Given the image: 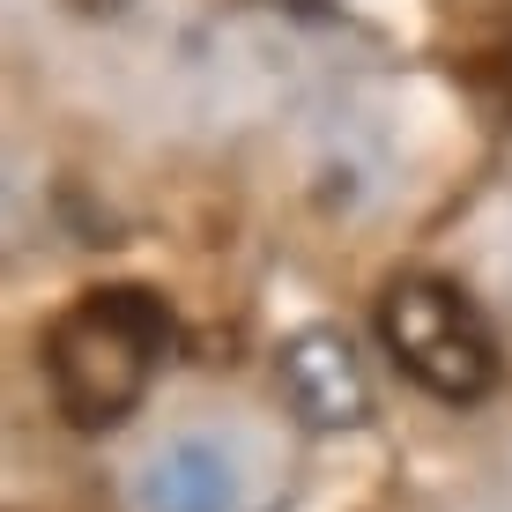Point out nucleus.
I'll use <instances>...</instances> for the list:
<instances>
[{
    "mask_svg": "<svg viewBox=\"0 0 512 512\" xmlns=\"http://www.w3.org/2000/svg\"><path fill=\"white\" fill-rule=\"evenodd\" d=\"M171 349H179V320L164 297L149 282H104L45 327V386L75 431H112L149 401Z\"/></svg>",
    "mask_w": 512,
    "mask_h": 512,
    "instance_id": "nucleus-1",
    "label": "nucleus"
},
{
    "mask_svg": "<svg viewBox=\"0 0 512 512\" xmlns=\"http://www.w3.org/2000/svg\"><path fill=\"white\" fill-rule=\"evenodd\" d=\"M379 342L386 357L409 372L431 401H453V409H475V401L498 394V334H490L483 305L446 275H401L386 282L379 297Z\"/></svg>",
    "mask_w": 512,
    "mask_h": 512,
    "instance_id": "nucleus-2",
    "label": "nucleus"
},
{
    "mask_svg": "<svg viewBox=\"0 0 512 512\" xmlns=\"http://www.w3.org/2000/svg\"><path fill=\"white\" fill-rule=\"evenodd\" d=\"M282 379H290L297 416L320 423V431L364 423V409H372V394H364V372H357V349H349L342 334H327V327L297 334V342L282 349Z\"/></svg>",
    "mask_w": 512,
    "mask_h": 512,
    "instance_id": "nucleus-3",
    "label": "nucleus"
},
{
    "mask_svg": "<svg viewBox=\"0 0 512 512\" xmlns=\"http://www.w3.org/2000/svg\"><path fill=\"white\" fill-rule=\"evenodd\" d=\"M134 505L141 512H231L238 505V475H231V461H223L216 446L186 438V446L156 453V461L141 468Z\"/></svg>",
    "mask_w": 512,
    "mask_h": 512,
    "instance_id": "nucleus-4",
    "label": "nucleus"
},
{
    "mask_svg": "<svg viewBox=\"0 0 512 512\" xmlns=\"http://www.w3.org/2000/svg\"><path fill=\"white\" fill-rule=\"evenodd\" d=\"M468 75H475V90H483V104L512 127V23L498 30L490 45H475V60H468Z\"/></svg>",
    "mask_w": 512,
    "mask_h": 512,
    "instance_id": "nucleus-5",
    "label": "nucleus"
},
{
    "mask_svg": "<svg viewBox=\"0 0 512 512\" xmlns=\"http://www.w3.org/2000/svg\"><path fill=\"white\" fill-rule=\"evenodd\" d=\"M75 8H82V15H104V8H119V0H75Z\"/></svg>",
    "mask_w": 512,
    "mask_h": 512,
    "instance_id": "nucleus-6",
    "label": "nucleus"
}]
</instances>
